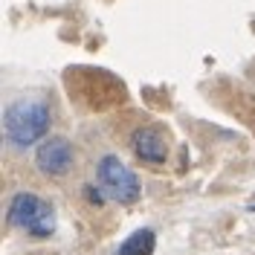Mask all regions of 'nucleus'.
<instances>
[{
  "label": "nucleus",
  "mask_w": 255,
  "mask_h": 255,
  "mask_svg": "<svg viewBox=\"0 0 255 255\" xmlns=\"http://www.w3.org/2000/svg\"><path fill=\"white\" fill-rule=\"evenodd\" d=\"M96 177H99L102 189L108 191L116 203H122V206H133V203L139 200V194H142L139 177L133 174L119 157H113V154H108V157L99 159V165H96Z\"/></svg>",
  "instance_id": "obj_3"
},
{
  "label": "nucleus",
  "mask_w": 255,
  "mask_h": 255,
  "mask_svg": "<svg viewBox=\"0 0 255 255\" xmlns=\"http://www.w3.org/2000/svg\"><path fill=\"white\" fill-rule=\"evenodd\" d=\"M84 197H87V203H93L96 209L105 206V197H102V191L96 189V186H84Z\"/></svg>",
  "instance_id": "obj_7"
},
{
  "label": "nucleus",
  "mask_w": 255,
  "mask_h": 255,
  "mask_svg": "<svg viewBox=\"0 0 255 255\" xmlns=\"http://www.w3.org/2000/svg\"><path fill=\"white\" fill-rule=\"evenodd\" d=\"M6 223L15 229H26L35 238H49L55 232V212L47 200H41L32 191H17L9 200L6 209Z\"/></svg>",
  "instance_id": "obj_2"
},
{
  "label": "nucleus",
  "mask_w": 255,
  "mask_h": 255,
  "mask_svg": "<svg viewBox=\"0 0 255 255\" xmlns=\"http://www.w3.org/2000/svg\"><path fill=\"white\" fill-rule=\"evenodd\" d=\"M133 154L142 159V162H151V165H162L165 157H168V142H165V133L159 128H139L133 133Z\"/></svg>",
  "instance_id": "obj_5"
},
{
  "label": "nucleus",
  "mask_w": 255,
  "mask_h": 255,
  "mask_svg": "<svg viewBox=\"0 0 255 255\" xmlns=\"http://www.w3.org/2000/svg\"><path fill=\"white\" fill-rule=\"evenodd\" d=\"M49 125H52V111L44 99H35V96L17 99L3 111V130L15 148H29L38 139H44Z\"/></svg>",
  "instance_id": "obj_1"
},
{
  "label": "nucleus",
  "mask_w": 255,
  "mask_h": 255,
  "mask_svg": "<svg viewBox=\"0 0 255 255\" xmlns=\"http://www.w3.org/2000/svg\"><path fill=\"white\" fill-rule=\"evenodd\" d=\"M154 247H157L154 229H139V232H133L130 238L119 244L116 255H154Z\"/></svg>",
  "instance_id": "obj_6"
},
{
  "label": "nucleus",
  "mask_w": 255,
  "mask_h": 255,
  "mask_svg": "<svg viewBox=\"0 0 255 255\" xmlns=\"http://www.w3.org/2000/svg\"><path fill=\"white\" fill-rule=\"evenodd\" d=\"M35 165L47 177H64L73 168V145L64 136H49L35 151Z\"/></svg>",
  "instance_id": "obj_4"
}]
</instances>
